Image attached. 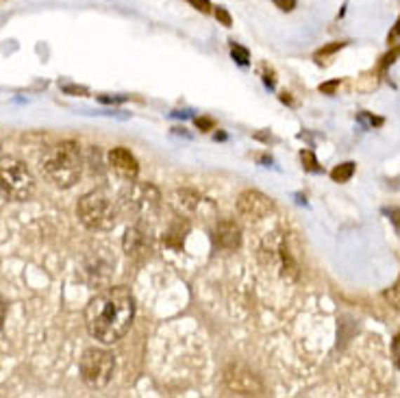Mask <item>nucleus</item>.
<instances>
[{
	"label": "nucleus",
	"instance_id": "obj_20",
	"mask_svg": "<svg viewBox=\"0 0 400 398\" xmlns=\"http://www.w3.org/2000/svg\"><path fill=\"white\" fill-rule=\"evenodd\" d=\"M398 55H400V46H398V48H394L389 55H385V59H383V63H381V70H387V68H389V63H394Z\"/></svg>",
	"mask_w": 400,
	"mask_h": 398
},
{
	"label": "nucleus",
	"instance_id": "obj_17",
	"mask_svg": "<svg viewBox=\"0 0 400 398\" xmlns=\"http://www.w3.org/2000/svg\"><path fill=\"white\" fill-rule=\"evenodd\" d=\"M342 48H344V44H342V41H335V44H331V46L322 48V51L316 55V59H320V57H324V55H333V53H338V51H342Z\"/></svg>",
	"mask_w": 400,
	"mask_h": 398
},
{
	"label": "nucleus",
	"instance_id": "obj_2",
	"mask_svg": "<svg viewBox=\"0 0 400 398\" xmlns=\"http://www.w3.org/2000/svg\"><path fill=\"white\" fill-rule=\"evenodd\" d=\"M46 179L57 187H72L81 176V148L76 142L65 140L53 146L41 159Z\"/></svg>",
	"mask_w": 400,
	"mask_h": 398
},
{
	"label": "nucleus",
	"instance_id": "obj_13",
	"mask_svg": "<svg viewBox=\"0 0 400 398\" xmlns=\"http://www.w3.org/2000/svg\"><path fill=\"white\" fill-rule=\"evenodd\" d=\"M213 13H215V20L220 22L222 27H231L233 25V18L225 7H213Z\"/></svg>",
	"mask_w": 400,
	"mask_h": 398
},
{
	"label": "nucleus",
	"instance_id": "obj_14",
	"mask_svg": "<svg viewBox=\"0 0 400 398\" xmlns=\"http://www.w3.org/2000/svg\"><path fill=\"white\" fill-rule=\"evenodd\" d=\"M385 215L389 218V223L394 225L396 233L400 235V207H394V209H385Z\"/></svg>",
	"mask_w": 400,
	"mask_h": 398
},
{
	"label": "nucleus",
	"instance_id": "obj_1",
	"mask_svg": "<svg viewBox=\"0 0 400 398\" xmlns=\"http://www.w3.org/2000/svg\"><path fill=\"white\" fill-rule=\"evenodd\" d=\"M135 318V300L124 287H111L90 300L85 309V324L90 336L102 344L122 340Z\"/></svg>",
	"mask_w": 400,
	"mask_h": 398
},
{
	"label": "nucleus",
	"instance_id": "obj_12",
	"mask_svg": "<svg viewBox=\"0 0 400 398\" xmlns=\"http://www.w3.org/2000/svg\"><path fill=\"white\" fill-rule=\"evenodd\" d=\"M300 159H302L305 168H307V170H311V172H320V170H322V168L318 166L316 157H314V152H309V150H302V154H300Z\"/></svg>",
	"mask_w": 400,
	"mask_h": 398
},
{
	"label": "nucleus",
	"instance_id": "obj_22",
	"mask_svg": "<svg viewBox=\"0 0 400 398\" xmlns=\"http://www.w3.org/2000/svg\"><path fill=\"white\" fill-rule=\"evenodd\" d=\"M398 37H400V18H398V22H396L394 31L389 33V41H394V39H398Z\"/></svg>",
	"mask_w": 400,
	"mask_h": 398
},
{
	"label": "nucleus",
	"instance_id": "obj_10",
	"mask_svg": "<svg viewBox=\"0 0 400 398\" xmlns=\"http://www.w3.org/2000/svg\"><path fill=\"white\" fill-rule=\"evenodd\" d=\"M231 55L239 65H248V61H251V53L244 46H239V44H235V41L231 44Z\"/></svg>",
	"mask_w": 400,
	"mask_h": 398
},
{
	"label": "nucleus",
	"instance_id": "obj_16",
	"mask_svg": "<svg viewBox=\"0 0 400 398\" xmlns=\"http://www.w3.org/2000/svg\"><path fill=\"white\" fill-rule=\"evenodd\" d=\"M392 357L396 361V368H400V333L392 340Z\"/></svg>",
	"mask_w": 400,
	"mask_h": 398
},
{
	"label": "nucleus",
	"instance_id": "obj_21",
	"mask_svg": "<svg viewBox=\"0 0 400 398\" xmlns=\"http://www.w3.org/2000/svg\"><path fill=\"white\" fill-rule=\"evenodd\" d=\"M196 126H198L200 131H211V128H213V120H209V118H198V120H196Z\"/></svg>",
	"mask_w": 400,
	"mask_h": 398
},
{
	"label": "nucleus",
	"instance_id": "obj_7",
	"mask_svg": "<svg viewBox=\"0 0 400 398\" xmlns=\"http://www.w3.org/2000/svg\"><path fill=\"white\" fill-rule=\"evenodd\" d=\"M109 164L120 176H124V179H135V176L140 174L138 159L133 157L131 150H126V148H114V150H111L109 152Z\"/></svg>",
	"mask_w": 400,
	"mask_h": 398
},
{
	"label": "nucleus",
	"instance_id": "obj_4",
	"mask_svg": "<svg viewBox=\"0 0 400 398\" xmlns=\"http://www.w3.org/2000/svg\"><path fill=\"white\" fill-rule=\"evenodd\" d=\"M0 190L13 201H27L35 192V179L27 164L15 157H0Z\"/></svg>",
	"mask_w": 400,
	"mask_h": 398
},
{
	"label": "nucleus",
	"instance_id": "obj_3",
	"mask_svg": "<svg viewBox=\"0 0 400 398\" xmlns=\"http://www.w3.org/2000/svg\"><path fill=\"white\" fill-rule=\"evenodd\" d=\"M76 213L81 223L92 231H109L118 223V211L114 203H111V198L102 192L85 194L79 201Z\"/></svg>",
	"mask_w": 400,
	"mask_h": 398
},
{
	"label": "nucleus",
	"instance_id": "obj_23",
	"mask_svg": "<svg viewBox=\"0 0 400 398\" xmlns=\"http://www.w3.org/2000/svg\"><path fill=\"white\" fill-rule=\"evenodd\" d=\"M3 318H5V316H0V324H3Z\"/></svg>",
	"mask_w": 400,
	"mask_h": 398
},
{
	"label": "nucleus",
	"instance_id": "obj_11",
	"mask_svg": "<svg viewBox=\"0 0 400 398\" xmlns=\"http://www.w3.org/2000/svg\"><path fill=\"white\" fill-rule=\"evenodd\" d=\"M385 298H387V303H389L394 309H398V312H400V277H398V281L394 283V287H389V290L385 292Z\"/></svg>",
	"mask_w": 400,
	"mask_h": 398
},
{
	"label": "nucleus",
	"instance_id": "obj_18",
	"mask_svg": "<svg viewBox=\"0 0 400 398\" xmlns=\"http://www.w3.org/2000/svg\"><path fill=\"white\" fill-rule=\"evenodd\" d=\"M338 87H340V79H335V81H331V83H324V85H320V92L322 94H333V92H335L338 90Z\"/></svg>",
	"mask_w": 400,
	"mask_h": 398
},
{
	"label": "nucleus",
	"instance_id": "obj_5",
	"mask_svg": "<svg viewBox=\"0 0 400 398\" xmlns=\"http://www.w3.org/2000/svg\"><path fill=\"white\" fill-rule=\"evenodd\" d=\"M81 379L90 387H105L116 370V357L114 352L105 348H87L81 357Z\"/></svg>",
	"mask_w": 400,
	"mask_h": 398
},
{
	"label": "nucleus",
	"instance_id": "obj_6",
	"mask_svg": "<svg viewBox=\"0 0 400 398\" xmlns=\"http://www.w3.org/2000/svg\"><path fill=\"white\" fill-rule=\"evenodd\" d=\"M272 209H274L272 198L257 190H246L237 198V211L246 220H263L272 213Z\"/></svg>",
	"mask_w": 400,
	"mask_h": 398
},
{
	"label": "nucleus",
	"instance_id": "obj_8",
	"mask_svg": "<svg viewBox=\"0 0 400 398\" xmlns=\"http://www.w3.org/2000/svg\"><path fill=\"white\" fill-rule=\"evenodd\" d=\"M213 237H215V244L225 251H235L241 244V231L233 220H220L215 225Z\"/></svg>",
	"mask_w": 400,
	"mask_h": 398
},
{
	"label": "nucleus",
	"instance_id": "obj_19",
	"mask_svg": "<svg viewBox=\"0 0 400 398\" xmlns=\"http://www.w3.org/2000/svg\"><path fill=\"white\" fill-rule=\"evenodd\" d=\"M281 11H292L296 7V0H272Z\"/></svg>",
	"mask_w": 400,
	"mask_h": 398
},
{
	"label": "nucleus",
	"instance_id": "obj_9",
	"mask_svg": "<svg viewBox=\"0 0 400 398\" xmlns=\"http://www.w3.org/2000/svg\"><path fill=\"white\" fill-rule=\"evenodd\" d=\"M352 174H354V164L346 161V164H342V166L331 170V179L335 181V183H346V181L352 179Z\"/></svg>",
	"mask_w": 400,
	"mask_h": 398
},
{
	"label": "nucleus",
	"instance_id": "obj_15",
	"mask_svg": "<svg viewBox=\"0 0 400 398\" xmlns=\"http://www.w3.org/2000/svg\"><path fill=\"white\" fill-rule=\"evenodd\" d=\"M187 3L194 7V9H198L200 13H209L213 7H211V3H209V0H187Z\"/></svg>",
	"mask_w": 400,
	"mask_h": 398
}]
</instances>
